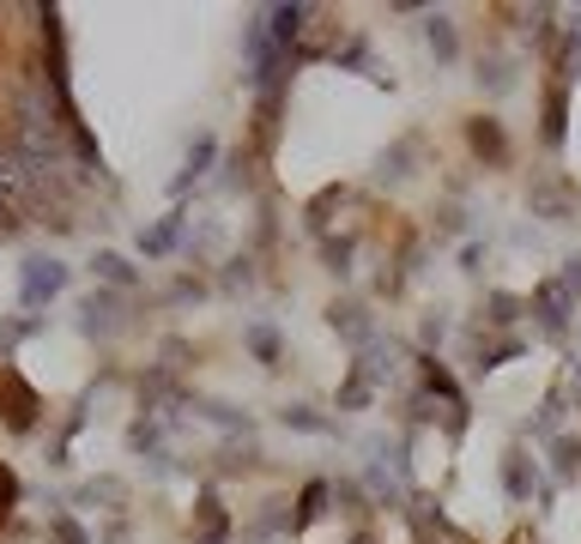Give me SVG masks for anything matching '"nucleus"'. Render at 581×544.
I'll use <instances>...</instances> for the list:
<instances>
[{
    "label": "nucleus",
    "mask_w": 581,
    "mask_h": 544,
    "mask_svg": "<svg viewBox=\"0 0 581 544\" xmlns=\"http://www.w3.org/2000/svg\"><path fill=\"white\" fill-rule=\"evenodd\" d=\"M212 158H218V139H212V134H200V146L188 151V170H183V181H176V188H188V181H200V176H206V164H212Z\"/></svg>",
    "instance_id": "nucleus-11"
},
{
    "label": "nucleus",
    "mask_w": 581,
    "mask_h": 544,
    "mask_svg": "<svg viewBox=\"0 0 581 544\" xmlns=\"http://www.w3.org/2000/svg\"><path fill=\"white\" fill-rule=\"evenodd\" d=\"M279 423H286V430H303V436H333V430H340V423L321 418L315 406H286V411H279Z\"/></svg>",
    "instance_id": "nucleus-8"
},
{
    "label": "nucleus",
    "mask_w": 581,
    "mask_h": 544,
    "mask_svg": "<svg viewBox=\"0 0 581 544\" xmlns=\"http://www.w3.org/2000/svg\"><path fill=\"white\" fill-rule=\"evenodd\" d=\"M527 315H533V327L546 333V339H563V333H570V321L581 315V296L563 284V272H558V279L533 284V296H527Z\"/></svg>",
    "instance_id": "nucleus-1"
},
{
    "label": "nucleus",
    "mask_w": 581,
    "mask_h": 544,
    "mask_svg": "<svg viewBox=\"0 0 581 544\" xmlns=\"http://www.w3.org/2000/svg\"><path fill=\"white\" fill-rule=\"evenodd\" d=\"M551 478H558V484H575L581 478V436L575 430H563L558 442H551V465H546Z\"/></svg>",
    "instance_id": "nucleus-6"
},
{
    "label": "nucleus",
    "mask_w": 581,
    "mask_h": 544,
    "mask_svg": "<svg viewBox=\"0 0 581 544\" xmlns=\"http://www.w3.org/2000/svg\"><path fill=\"white\" fill-rule=\"evenodd\" d=\"M61 284H68V272H61L55 261H37L31 272H24V303L37 308V303H43V296H55Z\"/></svg>",
    "instance_id": "nucleus-7"
},
{
    "label": "nucleus",
    "mask_w": 581,
    "mask_h": 544,
    "mask_svg": "<svg viewBox=\"0 0 581 544\" xmlns=\"http://www.w3.org/2000/svg\"><path fill=\"white\" fill-rule=\"evenodd\" d=\"M328 502H333V484L328 478H309L303 484V496H297V514H291V533H309V526L328 514Z\"/></svg>",
    "instance_id": "nucleus-5"
},
{
    "label": "nucleus",
    "mask_w": 581,
    "mask_h": 544,
    "mask_svg": "<svg viewBox=\"0 0 581 544\" xmlns=\"http://www.w3.org/2000/svg\"><path fill=\"white\" fill-rule=\"evenodd\" d=\"M97 272H103V279H115V284H127V279H134V272H127V261H115V254H103Z\"/></svg>",
    "instance_id": "nucleus-12"
},
{
    "label": "nucleus",
    "mask_w": 581,
    "mask_h": 544,
    "mask_svg": "<svg viewBox=\"0 0 581 544\" xmlns=\"http://www.w3.org/2000/svg\"><path fill=\"white\" fill-rule=\"evenodd\" d=\"M242 345H249V357L261 363V369H279V357H286V339H279L273 321H249V327H242Z\"/></svg>",
    "instance_id": "nucleus-4"
},
{
    "label": "nucleus",
    "mask_w": 581,
    "mask_h": 544,
    "mask_svg": "<svg viewBox=\"0 0 581 544\" xmlns=\"http://www.w3.org/2000/svg\"><path fill=\"white\" fill-rule=\"evenodd\" d=\"M424 43H430V55L443 61V67H455L460 61V31L448 12H424Z\"/></svg>",
    "instance_id": "nucleus-3"
},
{
    "label": "nucleus",
    "mask_w": 581,
    "mask_h": 544,
    "mask_svg": "<svg viewBox=\"0 0 581 544\" xmlns=\"http://www.w3.org/2000/svg\"><path fill=\"white\" fill-rule=\"evenodd\" d=\"M563 122H570V91H546V127H539V134H546V146H563Z\"/></svg>",
    "instance_id": "nucleus-9"
},
{
    "label": "nucleus",
    "mask_w": 581,
    "mask_h": 544,
    "mask_svg": "<svg viewBox=\"0 0 581 544\" xmlns=\"http://www.w3.org/2000/svg\"><path fill=\"white\" fill-rule=\"evenodd\" d=\"M473 151H479V158H502V151H509L497 115H479V122H473Z\"/></svg>",
    "instance_id": "nucleus-10"
},
{
    "label": "nucleus",
    "mask_w": 581,
    "mask_h": 544,
    "mask_svg": "<svg viewBox=\"0 0 581 544\" xmlns=\"http://www.w3.org/2000/svg\"><path fill=\"white\" fill-rule=\"evenodd\" d=\"M502 490H509L515 502L546 496V465H539L533 448H509V453H502Z\"/></svg>",
    "instance_id": "nucleus-2"
}]
</instances>
